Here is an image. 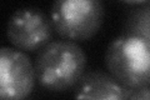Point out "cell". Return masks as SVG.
<instances>
[{
	"label": "cell",
	"instance_id": "obj_1",
	"mask_svg": "<svg viewBox=\"0 0 150 100\" xmlns=\"http://www.w3.org/2000/svg\"><path fill=\"white\" fill-rule=\"evenodd\" d=\"M34 68L36 80L44 89L67 91L85 74L86 55L78 43L53 40L36 54Z\"/></svg>",
	"mask_w": 150,
	"mask_h": 100
},
{
	"label": "cell",
	"instance_id": "obj_2",
	"mask_svg": "<svg viewBox=\"0 0 150 100\" xmlns=\"http://www.w3.org/2000/svg\"><path fill=\"white\" fill-rule=\"evenodd\" d=\"M108 73L131 90L150 87V40L137 33H123L105 51Z\"/></svg>",
	"mask_w": 150,
	"mask_h": 100
},
{
	"label": "cell",
	"instance_id": "obj_3",
	"mask_svg": "<svg viewBox=\"0 0 150 100\" xmlns=\"http://www.w3.org/2000/svg\"><path fill=\"white\" fill-rule=\"evenodd\" d=\"M104 16L105 8L99 0H59L51 6L50 20L56 34L78 43L98 34Z\"/></svg>",
	"mask_w": 150,
	"mask_h": 100
},
{
	"label": "cell",
	"instance_id": "obj_4",
	"mask_svg": "<svg viewBox=\"0 0 150 100\" xmlns=\"http://www.w3.org/2000/svg\"><path fill=\"white\" fill-rule=\"evenodd\" d=\"M51 20L38 8H21L9 18L6 38L13 48L34 53L40 51L53 38Z\"/></svg>",
	"mask_w": 150,
	"mask_h": 100
},
{
	"label": "cell",
	"instance_id": "obj_5",
	"mask_svg": "<svg viewBox=\"0 0 150 100\" xmlns=\"http://www.w3.org/2000/svg\"><path fill=\"white\" fill-rule=\"evenodd\" d=\"M35 80L34 64L24 51L10 46L0 49V98L25 99L31 94Z\"/></svg>",
	"mask_w": 150,
	"mask_h": 100
},
{
	"label": "cell",
	"instance_id": "obj_6",
	"mask_svg": "<svg viewBox=\"0 0 150 100\" xmlns=\"http://www.w3.org/2000/svg\"><path fill=\"white\" fill-rule=\"evenodd\" d=\"M133 90L105 71H88L75 85V100H129Z\"/></svg>",
	"mask_w": 150,
	"mask_h": 100
},
{
	"label": "cell",
	"instance_id": "obj_7",
	"mask_svg": "<svg viewBox=\"0 0 150 100\" xmlns=\"http://www.w3.org/2000/svg\"><path fill=\"white\" fill-rule=\"evenodd\" d=\"M126 33H137L150 40V1H145L140 8L129 14L125 23Z\"/></svg>",
	"mask_w": 150,
	"mask_h": 100
},
{
	"label": "cell",
	"instance_id": "obj_8",
	"mask_svg": "<svg viewBox=\"0 0 150 100\" xmlns=\"http://www.w3.org/2000/svg\"><path fill=\"white\" fill-rule=\"evenodd\" d=\"M129 100H150V87L133 90Z\"/></svg>",
	"mask_w": 150,
	"mask_h": 100
},
{
	"label": "cell",
	"instance_id": "obj_9",
	"mask_svg": "<svg viewBox=\"0 0 150 100\" xmlns=\"http://www.w3.org/2000/svg\"><path fill=\"white\" fill-rule=\"evenodd\" d=\"M1 100H10V99H1Z\"/></svg>",
	"mask_w": 150,
	"mask_h": 100
}]
</instances>
